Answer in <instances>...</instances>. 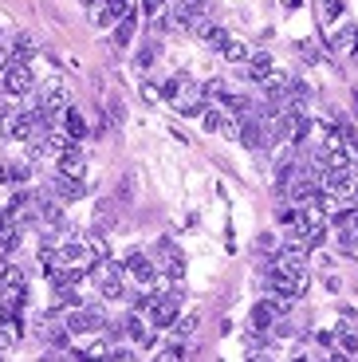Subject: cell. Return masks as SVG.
Returning a JSON list of instances; mask_svg holds the SVG:
<instances>
[{
	"label": "cell",
	"mask_w": 358,
	"mask_h": 362,
	"mask_svg": "<svg viewBox=\"0 0 358 362\" xmlns=\"http://www.w3.org/2000/svg\"><path fill=\"white\" fill-rule=\"evenodd\" d=\"M59 308H83V296L75 288H59Z\"/></svg>",
	"instance_id": "24"
},
{
	"label": "cell",
	"mask_w": 358,
	"mask_h": 362,
	"mask_svg": "<svg viewBox=\"0 0 358 362\" xmlns=\"http://www.w3.org/2000/svg\"><path fill=\"white\" fill-rule=\"evenodd\" d=\"M272 71H276L272 55H268V52H256V55H248V71H244V79L264 87V83H272Z\"/></svg>",
	"instance_id": "10"
},
{
	"label": "cell",
	"mask_w": 358,
	"mask_h": 362,
	"mask_svg": "<svg viewBox=\"0 0 358 362\" xmlns=\"http://www.w3.org/2000/svg\"><path fill=\"white\" fill-rule=\"evenodd\" d=\"M52 189H55V197H59L63 205H71V201H83V197H87V185H83V177H71V173H59V170H55V177H52Z\"/></svg>",
	"instance_id": "6"
},
{
	"label": "cell",
	"mask_w": 358,
	"mask_h": 362,
	"mask_svg": "<svg viewBox=\"0 0 358 362\" xmlns=\"http://www.w3.org/2000/svg\"><path fill=\"white\" fill-rule=\"evenodd\" d=\"M95 12H99V16H95V24L110 28V24H118L122 16H130V12H134V0H103Z\"/></svg>",
	"instance_id": "8"
},
{
	"label": "cell",
	"mask_w": 358,
	"mask_h": 362,
	"mask_svg": "<svg viewBox=\"0 0 358 362\" xmlns=\"http://www.w3.org/2000/svg\"><path fill=\"white\" fill-rule=\"evenodd\" d=\"M12 115H16V103H12L8 90H0V127H4V122H8Z\"/></svg>",
	"instance_id": "23"
},
{
	"label": "cell",
	"mask_w": 358,
	"mask_h": 362,
	"mask_svg": "<svg viewBox=\"0 0 358 362\" xmlns=\"http://www.w3.org/2000/svg\"><path fill=\"white\" fill-rule=\"evenodd\" d=\"M161 354H166V358H181V354H189V346H185V343H170Z\"/></svg>",
	"instance_id": "29"
},
{
	"label": "cell",
	"mask_w": 358,
	"mask_h": 362,
	"mask_svg": "<svg viewBox=\"0 0 358 362\" xmlns=\"http://www.w3.org/2000/svg\"><path fill=\"white\" fill-rule=\"evenodd\" d=\"M323 20H327V24L342 20V0H327V4H323Z\"/></svg>",
	"instance_id": "26"
},
{
	"label": "cell",
	"mask_w": 358,
	"mask_h": 362,
	"mask_svg": "<svg viewBox=\"0 0 358 362\" xmlns=\"http://www.w3.org/2000/svg\"><path fill=\"white\" fill-rule=\"evenodd\" d=\"M32 87H36L32 64H8L4 71H0V90H8L12 99H20V95H32Z\"/></svg>",
	"instance_id": "2"
},
{
	"label": "cell",
	"mask_w": 358,
	"mask_h": 362,
	"mask_svg": "<svg viewBox=\"0 0 358 362\" xmlns=\"http://www.w3.org/2000/svg\"><path fill=\"white\" fill-rule=\"evenodd\" d=\"M335 47H339V52H347V55H358V24L339 28V36H335Z\"/></svg>",
	"instance_id": "17"
},
{
	"label": "cell",
	"mask_w": 358,
	"mask_h": 362,
	"mask_svg": "<svg viewBox=\"0 0 358 362\" xmlns=\"http://www.w3.org/2000/svg\"><path fill=\"white\" fill-rule=\"evenodd\" d=\"M331 354H358V331L354 327L342 323L339 331H335V351Z\"/></svg>",
	"instance_id": "15"
},
{
	"label": "cell",
	"mask_w": 358,
	"mask_h": 362,
	"mask_svg": "<svg viewBox=\"0 0 358 362\" xmlns=\"http://www.w3.org/2000/svg\"><path fill=\"white\" fill-rule=\"evenodd\" d=\"M158 256H161L158 272H166L170 280H181V276H185V256L178 252V245H173V240H158Z\"/></svg>",
	"instance_id": "7"
},
{
	"label": "cell",
	"mask_w": 358,
	"mask_h": 362,
	"mask_svg": "<svg viewBox=\"0 0 358 362\" xmlns=\"http://www.w3.org/2000/svg\"><path fill=\"white\" fill-rule=\"evenodd\" d=\"M354 115H358V90H354Z\"/></svg>",
	"instance_id": "32"
},
{
	"label": "cell",
	"mask_w": 358,
	"mask_h": 362,
	"mask_svg": "<svg viewBox=\"0 0 358 362\" xmlns=\"http://www.w3.org/2000/svg\"><path fill=\"white\" fill-rule=\"evenodd\" d=\"M173 331H178L181 339L193 335V331H197V315H178V319H173Z\"/></svg>",
	"instance_id": "21"
},
{
	"label": "cell",
	"mask_w": 358,
	"mask_h": 362,
	"mask_svg": "<svg viewBox=\"0 0 358 362\" xmlns=\"http://www.w3.org/2000/svg\"><path fill=\"white\" fill-rule=\"evenodd\" d=\"M63 130H67L71 142H83V138H87V118H83L75 107H67L63 110Z\"/></svg>",
	"instance_id": "13"
},
{
	"label": "cell",
	"mask_w": 358,
	"mask_h": 362,
	"mask_svg": "<svg viewBox=\"0 0 358 362\" xmlns=\"http://www.w3.org/2000/svg\"><path fill=\"white\" fill-rule=\"evenodd\" d=\"M87 252H91L87 240H83V245H79V240H63L55 256H59V264H83V260H87Z\"/></svg>",
	"instance_id": "16"
},
{
	"label": "cell",
	"mask_w": 358,
	"mask_h": 362,
	"mask_svg": "<svg viewBox=\"0 0 358 362\" xmlns=\"http://www.w3.org/2000/svg\"><path fill=\"white\" fill-rule=\"evenodd\" d=\"M201 118H205V130H213V134H216V127H221V110H205Z\"/></svg>",
	"instance_id": "28"
},
{
	"label": "cell",
	"mask_w": 358,
	"mask_h": 362,
	"mask_svg": "<svg viewBox=\"0 0 358 362\" xmlns=\"http://www.w3.org/2000/svg\"><path fill=\"white\" fill-rule=\"evenodd\" d=\"M87 276L95 280V288L103 291V299H126V272L122 264H110L107 256H103L99 264H91Z\"/></svg>",
	"instance_id": "1"
},
{
	"label": "cell",
	"mask_w": 358,
	"mask_h": 362,
	"mask_svg": "<svg viewBox=\"0 0 358 362\" xmlns=\"http://www.w3.org/2000/svg\"><path fill=\"white\" fill-rule=\"evenodd\" d=\"M55 170H59V173H71V177H83V173H87V154L79 150V142H71L59 158H55Z\"/></svg>",
	"instance_id": "9"
},
{
	"label": "cell",
	"mask_w": 358,
	"mask_h": 362,
	"mask_svg": "<svg viewBox=\"0 0 358 362\" xmlns=\"http://www.w3.org/2000/svg\"><path fill=\"white\" fill-rule=\"evenodd\" d=\"M319 189L342 201L350 189H354V170H339V165H327V170L319 173Z\"/></svg>",
	"instance_id": "3"
},
{
	"label": "cell",
	"mask_w": 358,
	"mask_h": 362,
	"mask_svg": "<svg viewBox=\"0 0 358 362\" xmlns=\"http://www.w3.org/2000/svg\"><path fill=\"white\" fill-rule=\"evenodd\" d=\"M122 327H126V335L134 339L138 346H154V331H150V327H146L138 315H126V319H122Z\"/></svg>",
	"instance_id": "14"
},
{
	"label": "cell",
	"mask_w": 358,
	"mask_h": 362,
	"mask_svg": "<svg viewBox=\"0 0 358 362\" xmlns=\"http://www.w3.org/2000/svg\"><path fill=\"white\" fill-rule=\"evenodd\" d=\"M221 52H224V59H229V64H244V59H248V47H244L241 40H233V36L221 44Z\"/></svg>",
	"instance_id": "18"
},
{
	"label": "cell",
	"mask_w": 358,
	"mask_h": 362,
	"mask_svg": "<svg viewBox=\"0 0 358 362\" xmlns=\"http://www.w3.org/2000/svg\"><path fill=\"white\" fill-rule=\"evenodd\" d=\"M0 288H24V272L16 264H0Z\"/></svg>",
	"instance_id": "19"
},
{
	"label": "cell",
	"mask_w": 358,
	"mask_h": 362,
	"mask_svg": "<svg viewBox=\"0 0 358 362\" xmlns=\"http://www.w3.org/2000/svg\"><path fill=\"white\" fill-rule=\"evenodd\" d=\"M284 4H287V8H299V4H304V0H284Z\"/></svg>",
	"instance_id": "30"
},
{
	"label": "cell",
	"mask_w": 358,
	"mask_h": 362,
	"mask_svg": "<svg viewBox=\"0 0 358 362\" xmlns=\"http://www.w3.org/2000/svg\"><path fill=\"white\" fill-rule=\"evenodd\" d=\"M122 272H126V276H134V280L142 284V288H150V284H158V276H161V272L154 268V260H150V256H142V252H130V256H126Z\"/></svg>",
	"instance_id": "5"
},
{
	"label": "cell",
	"mask_w": 358,
	"mask_h": 362,
	"mask_svg": "<svg viewBox=\"0 0 358 362\" xmlns=\"http://www.w3.org/2000/svg\"><path fill=\"white\" fill-rule=\"evenodd\" d=\"M276 319H279V311L272 308L268 299H260L256 308H252V335H268Z\"/></svg>",
	"instance_id": "11"
},
{
	"label": "cell",
	"mask_w": 358,
	"mask_h": 362,
	"mask_svg": "<svg viewBox=\"0 0 358 362\" xmlns=\"http://www.w3.org/2000/svg\"><path fill=\"white\" fill-rule=\"evenodd\" d=\"M193 36H201L209 47H216V52H221V44L229 40V32H224V28H216L213 20H205V16H201L197 24H193Z\"/></svg>",
	"instance_id": "12"
},
{
	"label": "cell",
	"mask_w": 358,
	"mask_h": 362,
	"mask_svg": "<svg viewBox=\"0 0 358 362\" xmlns=\"http://www.w3.org/2000/svg\"><path fill=\"white\" fill-rule=\"evenodd\" d=\"M83 4H87V8H99V4H103V0H83Z\"/></svg>",
	"instance_id": "31"
},
{
	"label": "cell",
	"mask_w": 358,
	"mask_h": 362,
	"mask_svg": "<svg viewBox=\"0 0 358 362\" xmlns=\"http://www.w3.org/2000/svg\"><path fill=\"white\" fill-rule=\"evenodd\" d=\"M134 24H138V16H134V12L118 20V32H115V44H118V47H126V44H130V36H134Z\"/></svg>",
	"instance_id": "20"
},
{
	"label": "cell",
	"mask_w": 358,
	"mask_h": 362,
	"mask_svg": "<svg viewBox=\"0 0 358 362\" xmlns=\"http://www.w3.org/2000/svg\"><path fill=\"white\" fill-rule=\"evenodd\" d=\"M216 134H224V138H241V122H236V118H229V115H221V127H216Z\"/></svg>",
	"instance_id": "22"
},
{
	"label": "cell",
	"mask_w": 358,
	"mask_h": 362,
	"mask_svg": "<svg viewBox=\"0 0 358 362\" xmlns=\"http://www.w3.org/2000/svg\"><path fill=\"white\" fill-rule=\"evenodd\" d=\"M146 311H150V327H158V331L173 327V319H178V291H170V296H154Z\"/></svg>",
	"instance_id": "4"
},
{
	"label": "cell",
	"mask_w": 358,
	"mask_h": 362,
	"mask_svg": "<svg viewBox=\"0 0 358 362\" xmlns=\"http://www.w3.org/2000/svg\"><path fill=\"white\" fill-rule=\"evenodd\" d=\"M296 217H299V209H291V205H279V209H276V221H279V225H296Z\"/></svg>",
	"instance_id": "27"
},
{
	"label": "cell",
	"mask_w": 358,
	"mask_h": 362,
	"mask_svg": "<svg viewBox=\"0 0 358 362\" xmlns=\"http://www.w3.org/2000/svg\"><path fill=\"white\" fill-rule=\"evenodd\" d=\"M158 52H161V47H158V40H150V44H146L142 52H138V67H150L154 59H158Z\"/></svg>",
	"instance_id": "25"
}]
</instances>
